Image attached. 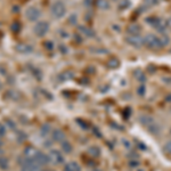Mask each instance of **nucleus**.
Returning a JSON list of instances; mask_svg holds the SVG:
<instances>
[{"label": "nucleus", "instance_id": "6e6552de", "mask_svg": "<svg viewBox=\"0 0 171 171\" xmlns=\"http://www.w3.org/2000/svg\"><path fill=\"white\" fill-rule=\"evenodd\" d=\"M39 153H40V151H38L36 147H32V146H28V147H25V150H24V152H23L24 157L30 159V160H33V161L37 159V156H38Z\"/></svg>", "mask_w": 171, "mask_h": 171}, {"label": "nucleus", "instance_id": "4468645a", "mask_svg": "<svg viewBox=\"0 0 171 171\" xmlns=\"http://www.w3.org/2000/svg\"><path fill=\"white\" fill-rule=\"evenodd\" d=\"M65 171H81V168L76 162H70L66 164Z\"/></svg>", "mask_w": 171, "mask_h": 171}, {"label": "nucleus", "instance_id": "f8f14e48", "mask_svg": "<svg viewBox=\"0 0 171 171\" xmlns=\"http://www.w3.org/2000/svg\"><path fill=\"white\" fill-rule=\"evenodd\" d=\"M16 50L20 52H25V54H28V52H32V47L31 46H29V45H23V44H20L16 46Z\"/></svg>", "mask_w": 171, "mask_h": 171}, {"label": "nucleus", "instance_id": "473e14b6", "mask_svg": "<svg viewBox=\"0 0 171 171\" xmlns=\"http://www.w3.org/2000/svg\"><path fill=\"white\" fill-rule=\"evenodd\" d=\"M6 123H7L8 126H9V127H10V128H13V129L15 128V123H14L13 121H10V120H7V121H6Z\"/></svg>", "mask_w": 171, "mask_h": 171}, {"label": "nucleus", "instance_id": "b1692460", "mask_svg": "<svg viewBox=\"0 0 171 171\" xmlns=\"http://www.w3.org/2000/svg\"><path fill=\"white\" fill-rule=\"evenodd\" d=\"M129 6H130V1H129V0H122L119 4L120 9H126V8H128Z\"/></svg>", "mask_w": 171, "mask_h": 171}, {"label": "nucleus", "instance_id": "72a5a7b5", "mask_svg": "<svg viewBox=\"0 0 171 171\" xmlns=\"http://www.w3.org/2000/svg\"><path fill=\"white\" fill-rule=\"evenodd\" d=\"M2 154H4V152H2V150H1V148H0V156L2 155Z\"/></svg>", "mask_w": 171, "mask_h": 171}, {"label": "nucleus", "instance_id": "a211bd4d", "mask_svg": "<svg viewBox=\"0 0 171 171\" xmlns=\"http://www.w3.org/2000/svg\"><path fill=\"white\" fill-rule=\"evenodd\" d=\"M79 31H81L84 34H86L87 37H94L95 36V33H94V31L92 30H90V29L86 28V26H79Z\"/></svg>", "mask_w": 171, "mask_h": 171}, {"label": "nucleus", "instance_id": "c9c22d12", "mask_svg": "<svg viewBox=\"0 0 171 171\" xmlns=\"http://www.w3.org/2000/svg\"><path fill=\"white\" fill-rule=\"evenodd\" d=\"M1 146H2V142H1V140H0V147H1Z\"/></svg>", "mask_w": 171, "mask_h": 171}, {"label": "nucleus", "instance_id": "c85d7f7f", "mask_svg": "<svg viewBox=\"0 0 171 171\" xmlns=\"http://www.w3.org/2000/svg\"><path fill=\"white\" fill-rule=\"evenodd\" d=\"M26 138V135H24L23 132H18V143H22L24 139Z\"/></svg>", "mask_w": 171, "mask_h": 171}, {"label": "nucleus", "instance_id": "2f4dec72", "mask_svg": "<svg viewBox=\"0 0 171 171\" xmlns=\"http://www.w3.org/2000/svg\"><path fill=\"white\" fill-rule=\"evenodd\" d=\"M45 46H46V47H47V49H49V50H52V47H54V45H52V42H49V41H48V42H46V44H45Z\"/></svg>", "mask_w": 171, "mask_h": 171}, {"label": "nucleus", "instance_id": "cd10ccee", "mask_svg": "<svg viewBox=\"0 0 171 171\" xmlns=\"http://www.w3.org/2000/svg\"><path fill=\"white\" fill-rule=\"evenodd\" d=\"M6 127H5L4 124L2 123H0V137H2V136H5L6 135Z\"/></svg>", "mask_w": 171, "mask_h": 171}, {"label": "nucleus", "instance_id": "6ab92c4d", "mask_svg": "<svg viewBox=\"0 0 171 171\" xmlns=\"http://www.w3.org/2000/svg\"><path fill=\"white\" fill-rule=\"evenodd\" d=\"M96 5H97V7L102 8V9H107V8L110 7L107 0H97V1H96Z\"/></svg>", "mask_w": 171, "mask_h": 171}, {"label": "nucleus", "instance_id": "f03ea898", "mask_svg": "<svg viewBox=\"0 0 171 171\" xmlns=\"http://www.w3.org/2000/svg\"><path fill=\"white\" fill-rule=\"evenodd\" d=\"M144 45L147 46L148 48H151V49H159V48L162 47L160 38H157L153 33H148L144 37Z\"/></svg>", "mask_w": 171, "mask_h": 171}, {"label": "nucleus", "instance_id": "7c9ffc66", "mask_svg": "<svg viewBox=\"0 0 171 171\" xmlns=\"http://www.w3.org/2000/svg\"><path fill=\"white\" fill-rule=\"evenodd\" d=\"M145 2H146V5H150V6H152V5H156V4H157V0H145Z\"/></svg>", "mask_w": 171, "mask_h": 171}, {"label": "nucleus", "instance_id": "f257e3e1", "mask_svg": "<svg viewBox=\"0 0 171 171\" xmlns=\"http://www.w3.org/2000/svg\"><path fill=\"white\" fill-rule=\"evenodd\" d=\"M66 13V7L64 5L63 1H55L52 4V8H50V14H52V17L55 18H60L63 17Z\"/></svg>", "mask_w": 171, "mask_h": 171}, {"label": "nucleus", "instance_id": "dca6fc26", "mask_svg": "<svg viewBox=\"0 0 171 171\" xmlns=\"http://www.w3.org/2000/svg\"><path fill=\"white\" fill-rule=\"evenodd\" d=\"M52 131V127H50V124H44L42 127H41V129H40V134H41V136H47L49 132Z\"/></svg>", "mask_w": 171, "mask_h": 171}, {"label": "nucleus", "instance_id": "ddd939ff", "mask_svg": "<svg viewBox=\"0 0 171 171\" xmlns=\"http://www.w3.org/2000/svg\"><path fill=\"white\" fill-rule=\"evenodd\" d=\"M146 22H147L150 25H152V26H154V28H157L160 24L162 23V20H160V18H157V17H147L146 18Z\"/></svg>", "mask_w": 171, "mask_h": 171}, {"label": "nucleus", "instance_id": "39448f33", "mask_svg": "<svg viewBox=\"0 0 171 171\" xmlns=\"http://www.w3.org/2000/svg\"><path fill=\"white\" fill-rule=\"evenodd\" d=\"M33 31L38 37H44L48 31H49V24L46 21H40L37 22V24L33 28Z\"/></svg>", "mask_w": 171, "mask_h": 171}, {"label": "nucleus", "instance_id": "423d86ee", "mask_svg": "<svg viewBox=\"0 0 171 171\" xmlns=\"http://www.w3.org/2000/svg\"><path fill=\"white\" fill-rule=\"evenodd\" d=\"M126 41L129 45H131L132 47L136 48H139L144 45V38L139 36H129L126 38Z\"/></svg>", "mask_w": 171, "mask_h": 171}, {"label": "nucleus", "instance_id": "e433bc0d", "mask_svg": "<svg viewBox=\"0 0 171 171\" xmlns=\"http://www.w3.org/2000/svg\"><path fill=\"white\" fill-rule=\"evenodd\" d=\"M169 84H171V78H170V79H169Z\"/></svg>", "mask_w": 171, "mask_h": 171}, {"label": "nucleus", "instance_id": "f704fd0d", "mask_svg": "<svg viewBox=\"0 0 171 171\" xmlns=\"http://www.w3.org/2000/svg\"><path fill=\"white\" fill-rule=\"evenodd\" d=\"M1 89H2V82L0 81V90H1Z\"/></svg>", "mask_w": 171, "mask_h": 171}, {"label": "nucleus", "instance_id": "c756f323", "mask_svg": "<svg viewBox=\"0 0 171 171\" xmlns=\"http://www.w3.org/2000/svg\"><path fill=\"white\" fill-rule=\"evenodd\" d=\"M70 23H72V24L76 23V14H72V15L70 16Z\"/></svg>", "mask_w": 171, "mask_h": 171}, {"label": "nucleus", "instance_id": "5701e85b", "mask_svg": "<svg viewBox=\"0 0 171 171\" xmlns=\"http://www.w3.org/2000/svg\"><path fill=\"white\" fill-rule=\"evenodd\" d=\"M163 151H164V153H167V154L171 155V140H169V142H167V143L164 144Z\"/></svg>", "mask_w": 171, "mask_h": 171}, {"label": "nucleus", "instance_id": "393cba45", "mask_svg": "<svg viewBox=\"0 0 171 171\" xmlns=\"http://www.w3.org/2000/svg\"><path fill=\"white\" fill-rule=\"evenodd\" d=\"M10 29H12L13 32H16V33H17V32H20V30H21V24L18 23V22H15V23L12 24Z\"/></svg>", "mask_w": 171, "mask_h": 171}, {"label": "nucleus", "instance_id": "f3484780", "mask_svg": "<svg viewBox=\"0 0 171 171\" xmlns=\"http://www.w3.org/2000/svg\"><path fill=\"white\" fill-rule=\"evenodd\" d=\"M62 145V150H63L64 153H71L72 152V145L68 143V140H65L63 143L60 144Z\"/></svg>", "mask_w": 171, "mask_h": 171}, {"label": "nucleus", "instance_id": "9d476101", "mask_svg": "<svg viewBox=\"0 0 171 171\" xmlns=\"http://www.w3.org/2000/svg\"><path fill=\"white\" fill-rule=\"evenodd\" d=\"M142 31V28L138 23H132L127 28V32L129 33V36H138Z\"/></svg>", "mask_w": 171, "mask_h": 171}, {"label": "nucleus", "instance_id": "20e7f679", "mask_svg": "<svg viewBox=\"0 0 171 171\" xmlns=\"http://www.w3.org/2000/svg\"><path fill=\"white\" fill-rule=\"evenodd\" d=\"M41 16V12L38 7L34 6H30L25 9V17L28 18L30 22H36L39 20V17Z\"/></svg>", "mask_w": 171, "mask_h": 171}, {"label": "nucleus", "instance_id": "2eb2a0df", "mask_svg": "<svg viewBox=\"0 0 171 171\" xmlns=\"http://www.w3.org/2000/svg\"><path fill=\"white\" fill-rule=\"evenodd\" d=\"M8 168H9V162H8L7 157L0 156V169L1 170H7Z\"/></svg>", "mask_w": 171, "mask_h": 171}, {"label": "nucleus", "instance_id": "bb28decb", "mask_svg": "<svg viewBox=\"0 0 171 171\" xmlns=\"http://www.w3.org/2000/svg\"><path fill=\"white\" fill-rule=\"evenodd\" d=\"M137 92H138V95H139V96H143L144 94H145V86H144V84L139 86V87H138V89H137Z\"/></svg>", "mask_w": 171, "mask_h": 171}, {"label": "nucleus", "instance_id": "1a4fd4ad", "mask_svg": "<svg viewBox=\"0 0 171 171\" xmlns=\"http://www.w3.org/2000/svg\"><path fill=\"white\" fill-rule=\"evenodd\" d=\"M52 139H54V142H56V143L62 144L63 142L66 140V135H65L62 130H60V129H56V130L52 131Z\"/></svg>", "mask_w": 171, "mask_h": 171}, {"label": "nucleus", "instance_id": "7ed1b4c3", "mask_svg": "<svg viewBox=\"0 0 171 171\" xmlns=\"http://www.w3.org/2000/svg\"><path fill=\"white\" fill-rule=\"evenodd\" d=\"M22 164L21 171H42V165L37 163L36 161L24 157L23 161H20Z\"/></svg>", "mask_w": 171, "mask_h": 171}, {"label": "nucleus", "instance_id": "aec40b11", "mask_svg": "<svg viewBox=\"0 0 171 171\" xmlns=\"http://www.w3.org/2000/svg\"><path fill=\"white\" fill-rule=\"evenodd\" d=\"M107 66L110 68H116L119 66V60L116 58H111V60H107Z\"/></svg>", "mask_w": 171, "mask_h": 171}, {"label": "nucleus", "instance_id": "0eeeda50", "mask_svg": "<svg viewBox=\"0 0 171 171\" xmlns=\"http://www.w3.org/2000/svg\"><path fill=\"white\" fill-rule=\"evenodd\" d=\"M48 156H49V160L54 164H60L64 161L62 153L60 151H57V150H52V151L49 152V155Z\"/></svg>", "mask_w": 171, "mask_h": 171}, {"label": "nucleus", "instance_id": "4be33fe9", "mask_svg": "<svg viewBox=\"0 0 171 171\" xmlns=\"http://www.w3.org/2000/svg\"><path fill=\"white\" fill-rule=\"evenodd\" d=\"M160 41H161V45H162V47H165L167 45H169V42H170V40H169V37L165 36V34H163V36L160 38Z\"/></svg>", "mask_w": 171, "mask_h": 171}, {"label": "nucleus", "instance_id": "412c9836", "mask_svg": "<svg viewBox=\"0 0 171 171\" xmlns=\"http://www.w3.org/2000/svg\"><path fill=\"white\" fill-rule=\"evenodd\" d=\"M135 76H136V79L139 80V81H145V79H146L142 70H136V71H135Z\"/></svg>", "mask_w": 171, "mask_h": 171}, {"label": "nucleus", "instance_id": "9b49d317", "mask_svg": "<svg viewBox=\"0 0 171 171\" xmlns=\"http://www.w3.org/2000/svg\"><path fill=\"white\" fill-rule=\"evenodd\" d=\"M139 121L140 123L145 126V127H152V126H154L155 122H154V119L152 118V116L147 115V114H144V115H140L139 116Z\"/></svg>", "mask_w": 171, "mask_h": 171}, {"label": "nucleus", "instance_id": "a878e982", "mask_svg": "<svg viewBox=\"0 0 171 171\" xmlns=\"http://www.w3.org/2000/svg\"><path fill=\"white\" fill-rule=\"evenodd\" d=\"M88 153L91 154L92 156H97L98 154H99V150H98L97 147H90L89 150H88Z\"/></svg>", "mask_w": 171, "mask_h": 171}]
</instances>
